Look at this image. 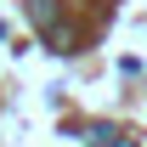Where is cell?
Wrapping results in <instances>:
<instances>
[{"label":"cell","instance_id":"obj_3","mask_svg":"<svg viewBox=\"0 0 147 147\" xmlns=\"http://www.w3.org/2000/svg\"><path fill=\"white\" fill-rule=\"evenodd\" d=\"M113 147H136V142H125V136H119V142H113Z\"/></svg>","mask_w":147,"mask_h":147},{"label":"cell","instance_id":"obj_1","mask_svg":"<svg viewBox=\"0 0 147 147\" xmlns=\"http://www.w3.org/2000/svg\"><path fill=\"white\" fill-rule=\"evenodd\" d=\"M28 17H34L40 28H62V17H57V0H28Z\"/></svg>","mask_w":147,"mask_h":147},{"label":"cell","instance_id":"obj_2","mask_svg":"<svg viewBox=\"0 0 147 147\" xmlns=\"http://www.w3.org/2000/svg\"><path fill=\"white\" fill-rule=\"evenodd\" d=\"M85 142H91V147H113V142H119V130H113V125H91V130H85Z\"/></svg>","mask_w":147,"mask_h":147}]
</instances>
